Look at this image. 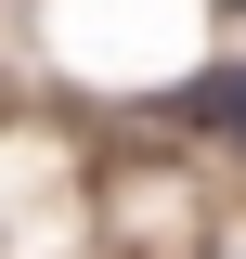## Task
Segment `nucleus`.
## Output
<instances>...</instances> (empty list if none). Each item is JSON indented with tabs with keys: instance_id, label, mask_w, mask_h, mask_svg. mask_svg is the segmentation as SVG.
<instances>
[{
	"instance_id": "f257e3e1",
	"label": "nucleus",
	"mask_w": 246,
	"mask_h": 259,
	"mask_svg": "<svg viewBox=\"0 0 246 259\" xmlns=\"http://www.w3.org/2000/svg\"><path fill=\"white\" fill-rule=\"evenodd\" d=\"M220 104H233V117H246V78H233V91H220Z\"/></svg>"
}]
</instances>
